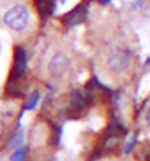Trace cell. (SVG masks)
<instances>
[{
  "instance_id": "cell-1",
  "label": "cell",
  "mask_w": 150,
  "mask_h": 161,
  "mask_svg": "<svg viewBox=\"0 0 150 161\" xmlns=\"http://www.w3.org/2000/svg\"><path fill=\"white\" fill-rule=\"evenodd\" d=\"M3 24L15 34H23L31 28L32 15L28 6L22 3H15L3 13Z\"/></svg>"
},
{
  "instance_id": "cell-2",
  "label": "cell",
  "mask_w": 150,
  "mask_h": 161,
  "mask_svg": "<svg viewBox=\"0 0 150 161\" xmlns=\"http://www.w3.org/2000/svg\"><path fill=\"white\" fill-rule=\"evenodd\" d=\"M133 62V54L127 47H117L108 53L106 56V69L109 70V73L114 75H122L130 69Z\"/></svg>"
},
{
  "instance_id": "cell-3",
  "label": "cell",
  "mask_w": 150,
  "mask_h": 161,
  "mask_svg": "<svg viewBox=\"0 0 150 161\" xmlns=\"http://www.w3.org/2000/svg\"><path fill=\"white\" fill-rule=\"evenodd\" d=\"M71 68V57L67 54L66 51L57 50L51 53L47 62V72L51 78L54 79H61L69 73Z\"/></svg>"
},
{
  "instance_id": "cell-4",
  "label": "cell",
  "mask_w": 150,
  "mask_h": 161,
  "mask_svg": "<svg viewBox=\"0 0 150 161\" xmlns=\"http://www.w3.org/2000/svg\"><path fill=\"white\" fill-rule=\"evenodd\" d=\"M35 4H37L38 12L44 15V16L50 15L53 12V9H54V2L53 0H35Z\"/></svg>"
},
{
  "instance_id": "cell-5",
  "label": "cell",
  "mask_w": 150,
  "mask_h": 161,
  "mask_svg": "<svg viewBox=\"0 0 150 161\" xmlns=\"http://www.w3.org/2000/svg\"><path fill=\"white\" fill-rule=\"evenodd\" d=\"M15 75H21L22 70L25 69V53L22 50H18L16 51V56H15Z\"/></svg>"
},
{
  "instance_id": "cell-6",
  "label": "cell",
  "mask_w": 150,
  "mask_h": 161,
  "mask_svg": "<svg viewBox=\"0 0 150 161\" xmlns=\"http://www.w3.org/2000/svg\"><path fill=\"white\" fill-rule=\"evenodd\" d=\"M23 158H25V154H23V151H16V153L12 155V161H23Z\"/></svg>"
},
{
  "instance_id": "cell-7",
  "label": "cell",
  "mask_w": 150,
  "mask_h": 161,
  "mask_svg": "<svg viewBox=\"0 0 150 161\" xmlns=\"http://www.w3.org/2000/svg\"><path fill=\"white\" fill-rule=\"evenodd\" d=\"M146 123L150 126V106H149V108L146 110Z\"/></svg>"
},
{
  "instance_id": "cell-8",
  "label": "cell",
  "mask_w": 150,
  "mask_h": 161,
  "mask_svg": "<svg viewBox=\"0 0 150 161\" xmlns=\"http://www.w3.org/2000/svg\"><path fill=\"white\" fill-rule=\"evenodd\" d=\"M0 132H2V123H0Z\"/></svg>"
}]
</instances>
